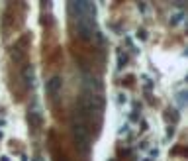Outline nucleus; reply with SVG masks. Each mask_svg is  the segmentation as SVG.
Here are the masks:
<instances>
[{"instance_id": "4468645a", "label": "nucleus", "mask_w": 188, "mask_h": 161, "mask_svg": "<svg viewBox=\"0 0 188 161\" xmlns=\"http://www.w3.org/2000/svg\"><path fill=\"white\" fill-rule=\"evenodd\" d=\"M126 95H117V102H120V104H123V102H126Z\"/></svg>"}, {"instance_id": "39448f33", "label": "nucleus", "mask_w": 188, "mask_h": 161, "mask_svg": "<svg viewBox=\"0 0 188 161\" xmlns=\"http://www.w3.org/2000/svg\"><path fill=\"white\" fill-rule=\"evenodd\" d=\"M84 89L88 90V95H100L102 90V80L98 79L96 75H84Z\"/></svg>"}, {"instance_id": "f03ea898", "label": "nucleus", "mask_w": 188, "mask_h": 161, "mask_svg": "<svg viewBox=\"0 0 188 161\" xmlns=\"http://www.w3.org/2000/svg\"><path fill=\"white\" fill-rule=\"evenodd\" d=\"M73 137H75V143L82 153L88 151L90 147V134L86 126H79V124H73Z\"/></svg>"}, {"instance_id": "423d86ee", "label": "nucleus", "mask_w": 188, "mask_h": 161, "mask_svg": "<svg viewBox=\"0 0 188 161\" xmlns=\"http://www.w3.org/2000/svg\"><path fill=\"white\" fill-rule=\"evenodd\" d=\"M61 86H63V80H61V77H51V79L47 80V85H45V89H47V95L49 96H55L59 90H61Z\"/></svg>"}, {"instance_id": "6ab92c4d", "label": "nucleus", "mask_w": 188, "mask_h": 161, "mask_svg": "<svg viewBox=\"0 0 188 161\" xmlns=\"http://www.w3.org/2000/svg\"><path fill=\"white\" fill-rule=\"evenodd\" d=\"M4 124H6V122H4V120H0V128H2V126H4Z\"/></svg>"}, {"instance_id": "f257e3e1", "label": "nucleus", "mask_w": 188, "mask_h": 161, "mask_svg": "<svg viewBox=\"0 0 188 161\" xmlns=\"http://www.w3.org/2000/svg\"><path fill=\"white\" fill-rule=\"evenodd\" d=\"M69 8L73 10L70 14H75L76 20H94V16H96V6L92 2H84V0L69 2Z\"/></svg>"}, {"instance_id": "7ed1b4c3", "label": "nucleus", "mask_w": 188, "mask_h": 161, "mask_svg": "<svg viewBox=\"0 0 188 161\" xmlns=\"http://www.w3.org/2000/svg\"><path fill=\"white\" fill-rule=\"evenodd\" d=\"M80 106H82L86 112L102 114V112H104V96H102V95H86Z\"/></svg>"}, {"instance_id": "412c9836", "label": "nucleus", "mask_w": 188, "mask_h": 161, "mask_svg": "<svg viewBox=\"0 0 188 161\" xmlns=\"http://www.w3.org/2000/svg\"><path fill=\"white\" fill-rule=\"evenodd\" d=\"M2 137H4V136H2V132H0V140H2Z\"/></svg>"}, {"instance_id": "f8f14e48", "label": "nucleus", "mask_w": 188, "mask_h": 161, "mask_svg": "<svg viewBox=\"0 0 188 161\" xmlns=\"http://www.w3.org/2000/svg\"><path fill=\"white\" fill-rule=\"evenodd\" d=\"M126 63H127V55H126V53H120V61H117V67L122 69Z\"/></svg>"}, {"instance_id": "9d476101", "label": "nucleus", "mask_w": 188, "mask_h": 161, "mask_svg": "<svg viewBox=\"0 0 188 161\" xmlns=\"http://www.w3.org/2000/svg\"><path fill=\"white\" fill-rule=\"evenodd\" d=\"M184 106H186V92L180 90L178 92V108H184Z\"/></svg>"}, {"instance_id": "1a4fd4ad", "label": "nucleus", "mask_w": 188, "mask_h": 161, "mask_svg": "<svg viewBox=\"0 0 188 161\" xmlns=\"http://www.w3.org/2000/svg\"><path fill=\"white\" fill-rule=\"evenodd\" d=\"M23 80H26V85H28V86L33 85V67L32 65L23 67Z\"/></svg>"}, {"instance_id": "f3484780", "label": "nucleus", "mask_w": 188, "mask_h": 161, "mask_svg": "<svg viewBox=\"0 0 188 161\" xmlns=\"http://www.w3.org/2000/svg\"><path fill=\"white\" fill-rule=\"evenodd\" d=\"M157 155H159V149H157V147H155V149H151V157H157Z\"/></svg>"}, {"instance_id": "a211bd4d", "label": "nucleus", "mask_w": 188, "mask_h": 161, "mask_svg": "<svg viewBox=\"0 0 188 161\" xmlns=\"http://www.w3.org/2000/svg\"><path fill=\"white\" fill-rule=\"evenodd\" d=\"M0 161H10V159H8V157H0Z\"/></svg>"}, {"instance_id": "9b49d317", "label": "nucleus", "mask_w": 188, "mask_h": 161, "mask_svg": "<svg viewBox=\"0 0 188 161\" xmlns=\"http://www.w3.org/2000/svg\"><path fill=\"white\" fill-rule=\"evenodd\" d=\"M184 18V12H178V14H174L173 18H170V26H174V24H178L180 20Z\"/></svg>"}, {"instance_id": "0eeeda50", "label": "nucleus", "mask_w": 188, "mask_h": 161, "mask_svg": "<svg viewBox=\"0 0 188 161\" xmlns=\"http://www.w3.org/2000/svg\"><path fill=\"white\" fill-rule=\"evenodd\" d=\"M23 55H26V39H20L14 47H12V59H14V61H22Z\"/></svg>"}, {"instance_id": "6e6552de", "label": "nucleus", "mask_w": 188, "mask_h": 161, "mask_svg": "<svg viewBox=\"0 0 188 161\" xmlns=\"http://www.w3.org/2000/svg\"><path fill=\"white\" fill-rule=\"evenodd\" d=\"M28 118H29V122H32L33 126H39V122H41V116H39V108H37V104H35L32 110H29Z\"/></svg>"}, {"instance_id": "dca6fc26", "label": "nucleus", "mask_w": 188, "mask_h": 161, "mask_svg": "<svg viewBox=\"0 0 188 161\" xmlns=\"http://www.w3.org/2000/svg\"><path fill=\"white\" fill-rule=\"evenodd\" d=\"M137 35H139V38H141V39H145V38H147V32H143V30H141V32H139V33H137Z\"/></svg>"}, {"instance_id": "ddd939ff", "label": "nucleus", "mask_w": 188, "mask_h": 161, "mask_svg": "<svg viewBox=\"0 0 188 161\" xmlns=\"http://www.w3.org/2000/svg\"><path fill=\"white\" fill-rule=\"evenodd\" d=\"M167 114H169V116H173V120H174V122L178 120V112H176V110H169Z\"/></svg>"}, {"instance_id": "20e7f679", "label": "nucleus", "mask_w": 188, "mask_h": 161, "mask_svg": "<svg viewBox=\"0 0 188 161\" xmlns=\"http://www.w3.org/2000/svg\"><path fill=\"white\" fill-rule=\"evenodd\" d=\"M76 33L82 39H90L96 33V22L94 20H76Z\"/></svg>"}, {"instance_id": "2eb2a0df", "label": "nucleus", "mask_w": 188, "mask_h": 161, "mask_svg": "<svg viewBox=\"0 0 188 161\" xmlns=\"http://www.w3.org/2000/svg\"><path fill=\"white\" fill-rule=\"evenodd\" d=\"M173 134H174V128H170V126H169V128H167V136L170 137V136H173Z\"/></svg>"}, {"instance_id": "aec40b11", "label": "nucleus", "mask_w": 188, "mask_h": 161, "mask_svg": "<svg viewBox=\"0 0 188 161\" xmlns=\"http://www.w3.org/2000/svg\"><path fill=\"white\" fill-rule=\"evenodd\" d=\"M33 161H43V159H41V157H35V159H33Z\"/></svg>"}]
</instances>
